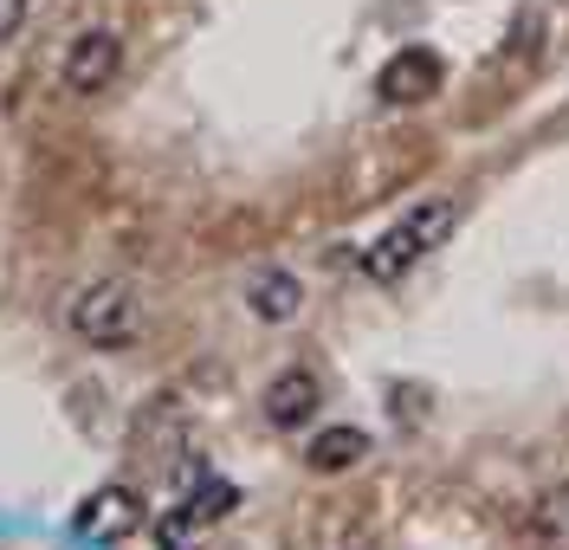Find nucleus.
I'll list each match as a JSON object with an SVG mask.
<instances>
[{
  "label": "nucleus",
  "mask_w": 569,
  "mask_h": 550,
  "mask_svg": "<svg viewBox=\"0 0 569 550\" xmlns=\"http://www.w3.org/2000/svg\"><path fill=\"white\" fill-rule=\"evenodd\" d=\"M537 538H543V550H569V479L537 499Z\"/></svg>",
  "instance_id": "1a4fd4ad"
},
{
  "label": "nucleus",
  "mask_w": 569,
  "mask_h": 550,
  "mask_svg": "<svg viewBox=\"0 0 569 550\" xmlns=\"http://www.w3.org/2000/svg\"><path fill=\"white\" fill-rule=\"evenodd\" d=\"M318 402H323V389H318V376L311 369H279L272 382H266V396H259V408H266V421L272 428H305L311 414H318Z\"/></svg>",
  "instance_id": "423d86ee"
},
{
  "label": "nucleus",
  "mask_w": 569,
  "mask_h": 550,
  "mask_svg": "<svg viewBox=\"0 0 569 550\" xmlns=\"http://www.w3.org/2000/svg\"><path fill=\"white\" fill-rule=\"evenodd\" d=\"M247 311L259 324H291V318L305 311V279H298V272H279V266L259 272L247 286Z\"/></svg>",
  "instance_id": "0eeeda50"
},
{
  "label": "nucleus",
  "mask_w": 569,
  "mask_h": 550,
  "mask_svg": "<svg viewBox=\"0 0 569 550\" xmlns=\"http://www.w3.org/2000/svg\"><path fill=\"white\" fill-rule=\"evenodd\" d=\"M440 78H447L440 52H427V46H401L389 66L376 72V98H382V104H421V98L440 91Z\"/></svg>",
  "instance_id": "20e7f679"
},
{
  "label": "nucleus",
  "mask_w": 569,
  "mask_h": 550,
  "mask_svg": "<svg viewBox=\"0 0 569 550\" xmlns=\"http://www.w3.org/2000/svg\"><path fill=\"white\" fill-rule=\"evenodd\" d=\"M453 227H460V201H453V194H427V201H415V208L362 253V272H369L376 286H395L408 266H421L433 247H447Z\"/></svg>",
  "instance_id": "f257e3e1"
},
{
  "label": "nucleus",
  "mask_w": 569,
  "mask_h": 550,
  "mask_svg": "<svg viewBox=\"0 0 569 550\" xmlns=\"http://www.w3.org/2000/svg\"><path fill=\"white\" fill-rule=\"evenodd\" d=\"M362 460H369V434L350 428V421L318 428L311 447H305V467H311V473H350V467H362Z\"/></svg>",
  "instance_id": "6e6552de"
},
{
  "label": "nucleus",
  "mask_w": 569,
  "mask_h": 550,
  "mask_svg": "<svg viewBox=\"0 0 569 550\" xmlns=\"http://www.w3.org/2000/svg\"><path fill=\"white\" fill-rule=\"evenodd\" d=\"M117 72H123V39L98 27V33H78L66 46V59H59V91H66V98H98V91L117 84Z\"/></svg>",
  "instance_id": "7ed1b4c3"
},
{
  "label": "nucleus",
  "mask_w": 569,
  "mask_h": 550,
  "mask_svg": "<svg viewBox=\"0 0 569 550\" xmlns=\"http://www.w3.org/2000/svg\"><path fill=\"white\" fill-rule=\"evenodd\" d=\"M137 524H142V499L130 486H98L78 506V538H91V544H123Z\"/></svg>",
  "instance_id": "39448f33"
},
{
  "label": "nucleus",
  "mask_w": 569,
  "mask_h": 550,
  "mask_svg": "<svg viewBox=\"0 0 569 550\" xmlns=\"http://www.w3.org/2000/svg\"><path fill=\"white\" fill-rule=\"evenodd\" d=\"M66 330L91 350H130L142 330V298L130 279H91L66 298Z\"/></svg>",
  "instance_id": "f03ea898"
}]
</instances>
